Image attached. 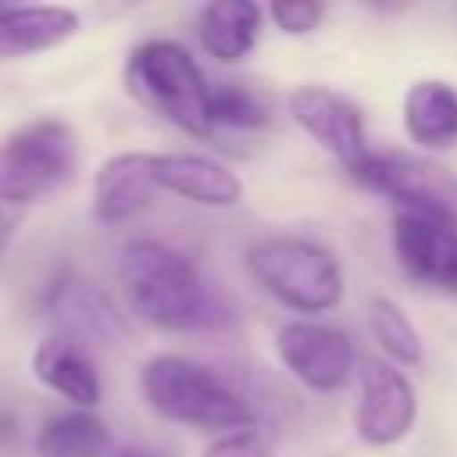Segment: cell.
Masks as SVG:
<instances>
[{"mask_svg": "<svg viewBox=\"0 0 457 457\" xmlns=\"http://www.w3.org/2000/svg\"><path fill=\"white\" fill-rule=\"evenodd\" d=\"M118 286L136 321L161 332H200L232 321L228 300L175 246L139 236L121 246Z\"/></svg>", "mask_w": 457, "mask_h": 457, "instance_id": "cell-1", "label": "cell"}, {"mask_svg": "<svg viewBox=\"0 0 457 457\" xmlns=\"http://www.w3.org/2000/svg\"><path fill=\"white\" fill-rule=\"evenodd\" d=\"M139 393L146 407L175 425L204 428V432H228L253 425V407L225 386L211 368L182 357V353H157L139 371Z\"/></svg>", "mask_w": 457, "mask_h": 457, "instance_id": "cell-2", "label": "cell"}, {"mask_svg": "<svg viewBox=\"0 0 457 457\" xmlns=\"http://www.w3.org/2000/svg\"><path fill=\"white\" fill-rule=\"evenodd\" d=\"M250 278L296 314H328L343 303L346 275L332 250L303 236H264L246 250Z\"/></svg>", "mask_w": 457, "mask_h": 457, "instance_id": "cell-3", "label": "cell"}, {"mask_svg": "<svg viewBox=\"0 0 457 457\" xmlns=\"http://www.w3.org/2000/svg\"><path fill=\"white\" fill-rule=\"evenodd\" d=\"M125 86L164 121L186 136L207 139L211 125V86L193 54L175 39H146L125 61Z\"/></svg>", "mask_w": 457, "mask_h": 457, "instance_id": "cell-4", "label": "cell"}, {"mask_svg": "<svg viewBox=\"0 0 457 457\" xmlns=\"http://www.w3.org/2000/svg\"><path fill=\"white\" fill-rule=\"evenodd\" d=\"M75 171V132L57 118H39L0 139V204L25 207L54 193Z\"/></svg>", "mask_w": 457, "mask_h": 457, "instance_id": "cell-5", "label": "cell"}, {"mask_svg": "<svg viewBox=\"0 0 457 457\" xmlns=\"http://www.w3.org/2000/svg\"><path fill=\"white\" fill-rule=\"evenodd\" d=\"M353 182L396 204V211H418L457 225V175L418 154L368 150V157L350 171Z\"/></svg>", "mask_w": 457, "mask_h": 457, "instance_id": "cell-6", "label": "cell"}, {"mask_svg": "<svg viewBox=\"0 0 457 457\" xmlns=\"http://www.w3.org/2000/svg\"><path fill=\"white\" fill-rule=\"evenodd\" d=\"M282 368L311 393H336L357 375V350L350 336L325 321H286L275 332Z\"/></svg>", "mask_w": 457, "mask_h": 457, "instance_id": "cell-7", "label": "cell"}, {"mask_svg": "<svg viewBox=\"0 0 457 457\" xmlns=\"http://www.w3.org/2000/svg\"><path fill=\"white\" fill-rule=\"evenodd\" d=\"M414 421H418V396L411 378L382 357H361L357 411H353L357 436L368 446H393L411 436Z\"/></svg>", "mask_w": 457, "mask_h": 457, "instance_id": "cell-8", "label": "cell"}, {"mask_svg": "<svg viewBox=\"0 0 457 457\" xmlns=\"http://www.w3.org/2000/svg\"><path fill=\"white\" fill-rule=\"evenodd\" d=\"M389 239L396 264L411 282L457 296V225L418 211H396Z\"/></svg>", "mask_w": 457, "mask_h": 457, "instance_id": "cell-9", "label": "cell"}, {"mask_svg": "<svg viewBox=\"0 0 457 457\" xmlns=\"http://www.w3.org/2000/svg\"><path fill=\"white\" fill-rule=\"evenodd\" d=\"M286 107L293 121L321 146L328 150L346 171H353L368 157V139H364V114L353 100H346L336 89L325 86H296L286 96Z\"/></svg>", "mask_w": 457, "mask_h": 457, "instance_id": "cell-10", "label": "cell"}, {"mask_svg": "<svg viewBox=\"0 0 457 457\" xmlns=\"http://www.w3.org/2000/svg\"><path fill=\"white\" fill-rule=\"evenodd\" d=\"M154 154L125 150L100 164L93 179V218L104 225H125L157 200Z\"/></svg>", "mask_w": 457, "mask_h": 457, "instance_id": "cell-11", "label": "cell"}, {"mask_svg": "<svg viewBox=\"0 0 457 457\" xmlns=\"http://www.w3.org/2000/svg\"><path fill=\"white\" fill-rule=\"evenodd\" d=\"M32 378L82 411H93L104 396V382L86 343L64 332H50L46 339H39V346L32 350Z\"/></svg>", "mask_w": 457, "mask_h": 457, "instance_id": "cell-12", "label": "cell"}, {"mask_svg": "<svg viewBox=\"0 0 457 457\" xmlns=\"http://www.w3.org/2000/svg\"><path fill=\"white\" fill-rule=\"evenodd\" d=\"M154 179L161 193L182 196L200 207H236L243 200V182L221 161L193 150L154 154Z\"/></svg>", "mask_w": 457, "mask_h": 457, "instance_id": "cell-13", "label": "cell"}, {"mask_svg": "<svg viewBox=\"0 0 457 457\" xmlns=\"http://www.w3.org/2000/svg\"><path fill=\"white\" fill-rule=\"evenodd\" d=\"M43 307L57 321V332L64 336H75V339H118L121 336V314L79 271H61L50 282Z\"/></svg>", "mask_w": 457, "mask_h": 457, "instance_id": "cell-14", "label": "cell"}, {"mask_svg": "<svg viewBox=\"0 0 457 457\" xmlns=\"http://www.w3.org/2000/svg\"><path fill=\"white\" fill-rule=\"evenodd\" d=\"M79 25H82L79 11L61 4H18V7L0 4V61L54 50L68 43L79 32Z\"/></svg>", "mask_w": 457, "mask_h": 457, "instance_id": "cell-15", "label": "cell"}, {"mask_svg": "<svg viewBox=\"0 0 457 457\" xmlns=\"http://www.w3.org/2000/svg\"><path fill=\"white\" fill-rule=\"evenodd\" d=\"M403 132L421 150L457 146V86L443 79H418L407 86L400 104Z\"/></svg>", "mask_w": 457, "mask_h": 457, "instance_id": "cell-16", "label": "cell"}, {"mask_svg": "<svg viewBox=\"0 0 457 457\" xmlns=\"http://www.w3.org/2000/svg\"><path fill=\"white\" fill-rule=\"evenodd\" d=\"M261 21L264 11L253 0H211L196 11V36L214 61L239 64L257 46Z\"/></svg>", "mask_w": 457, "mask_h": 457, "instance_id": "cell-17", "label": "cell"}, {"mask_svg": "<svg viewBox=\"0 0 457 457\" xmlns=\"http://www.w3.org/2000/svg\"><path fill=\"white\" fill-rule=\"evenodd\" d=\"M111 428L100 414L71 407L46 418L36 432V457H107Z\"/></svg>", "mask_w": 457, "mask_h": 457, "instance_id": "cell-18", "label": "cell"}, {"mask_svg": "<svg viewBox=\"0 0 457 457\" xmlns=\"http://www.w3.org/2000/svg\"><path fill=\"white\" fill-rule=\"evenodd\" d=\"M368 328L375 336V343L386 350L389 361L396 364H418L421 361V336L414 328V321L407 318V311L389 300V296H375L368 307Z\"/></svg>", "mask_w": 457, "mask_h": 457, "instance_id": "cell-19", "label": "cell"}, {"mask_svg": "<svg viewBox=\"0 0 457 457\" xmlns=\"http://www.w3.org/2000/svg\"><path fill=\"white\" fill-rule=\"evenodd\" d=\"M268 121H271V111L250 86H239V82L211 86V125L214 129L253 132V129H264Z\"/></svg>", "mask_w": 457, "mask_h": 457, "instance_id": "cell-20", "label": "cell"}, {"mask_svg": "<svg viewBox=\"0 0 457 457\" xmlns=\"http://www.w3.org/2000/svg\"><path fill=\"white\" fill-rule=\"evenodd\" d=\"M204 457H271V436L257 421L228 428L204 446Z\"/></svg>", "mask_w": 457, "mask_h": 457, "instance_id": "cell-21", "label": "cell"}, {"mask_svg": "<svg viewBox=\"0 0 457 457\" xmlns=\"http://www.w3.org/2000/svg\"><path fill=\"white\" fill-rule=\"evenodd\" d=\"M268 18L286 36H307L325 18V4H318V0H275L268 7Z\"/></svg>", "mask_w": 457, "mask_h": 457, "instance_id": "cell-22", "label": "cell"}, {"mask_svg": "<svg viewBox=\"0 0 457 457\" xmlns=\"http://www.w3.org/2000/svg\"><path fill=\"white\" fill-rule=\"evenodd\" d=\"M14 232H18V214H14V207H4V204H0V257L7 253Z\"/></svg>", "mask_w": 457, "mask_h": 457, "instance_id": "cell-23", "label": "cell"}, {"mask_svg": "<svg viewBox=\"0 0 457 457\" xmlns=\"http://www.w3.org/2000/svg\"><path fill=\"white\" fill-rule=\"evenodd\" d=\"M14 436H18V421L0 407V443H11Z\"/></svg>", "mask_w": 457, "mask_h": 457, "instance_id": "cell-24", "label": "cell"}, {"mask_svg": "<svg viewBox=\"0 0 457 457\" xmlns=\"http://www.w3.org/2000/svg\"><path fill=\"white\" fill-rule=\"evenodd\" d=\"M114 457H150V453H143V450H125V453H114Z\"/></svg>", "mask_w": 457, "mask_h": 457, "instance_id": "cell-25", "label": "cell"}]
</instances>
